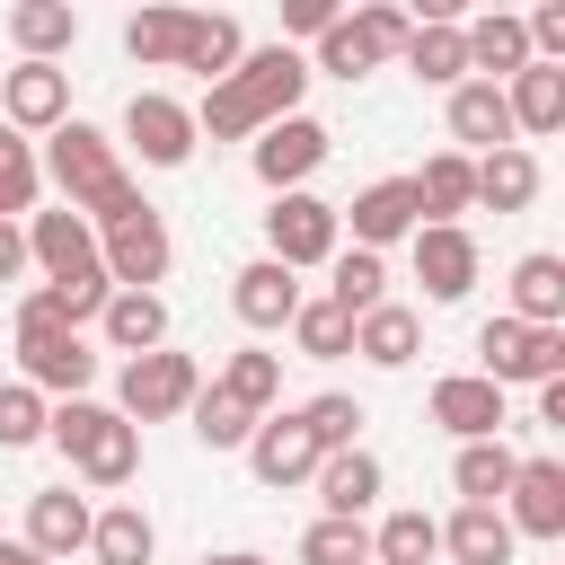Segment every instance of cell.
Returning <instances> with one entry per match:
<instances>
[{
	"instance_id": "d4e9b609",
	"label": "cell",
	"mask_w": 565,
	"mask_h": 565,
	"mask_svg": "<svg viewBox=\"0 0 565 565\" xmlns=\"http://www.w3.org/2000/svg\"><path fill=\"white\" fill-rule=\"evenodd\" d=\"M415 344H424V318H415L406 300H380V309H362V318H353V353H362V362H380V371H406V362H415Z\"/></svg>"
},
{
	"instance_id": "cb8c5ba5",
	"label": "cell",
	"mask_w": 565,
	"mask_h": 565,
	"mask_svg": "<svg viewBox=\"0 0 565 565\" xmlns=\"http://www.w3.org/2000/svg\"><path fill=\"white\" fill-rule=\"evenodd\" d=\"M97 327H106V344H115L124 362H132V353H159V344H168V300H159V291H106Z\"/></svg>"
},
{
	"instance_id": "7a4b0ae2",
	"label": "cell",
	"mask_w": 565,
	"mask_h": 565,
	"mask_svg": "<svg viewBox=\"0 0 565 565\" xmlns=\"http://www.w3.org/2000/svg\"><path fill=\"white\" fill-rule=\"evenodd\" d=\"M35 168H44L53 185H62V203H71V212H79V221H88L97 238H106L115 221H132V212H150V203H141V185L124 177V159H115V141H106L97 124H79V115L44 132V159H35Z\"/></svg>"
},
{
	"instance_id": "7402d4cb",
	"label": "cell",
	"mask_w": 565,
	"mask_h": 565,
	"mask_svg": "<svg viewBox=\"0 0 565 565\" xmlns=\"http://www.w3.org/2000/svg\"><path fill=\"white\" fill-rule=\"evenodd\" d=\"M512 547H521V539H512V521H503L494 503H459V512L441 521V556H450V565H512Z\"/></svg>"
},
{
	"instance_id": "5b68a950",
	"label": "cell",
	"mask_w": 565,
	"mask_h": 565,
	"mask_svg": "<svg viewBox=\"0 0 565 565\" xmlns=\"http://www.w3.org/2000/svg\"><path fill=\"white\" fill-rule=\"evenodd\" d=\"M477 380L512 388V380H565V327H521V318H486L477 327Z\"/></svg>"
},
{
	"instance_id": "52a82bcc",
	"label": "cell",
	"mask_w": 565,
	"mask_h": 565,
	"mask_svg": "<svg viewBox=\"0 0 565 565\" xmlns=\"http://www.w3.org/2000/svg\"><path fill=\"white\" fill-rule=\"evenodd\" d=\"M327 150H335V132H327L318 115H282V124H265V132H256L247 168H256V185H265V194H300V177H309V168H327Z\"/></svg>"
},
{
	"instance_id": "9c48e42d",
	"label": "cell",
	"mask_w": 565,
	"mask_h": 565,
	"mask_svg": "<svg viewBox=\"0 0 565 565\" xmlns=\"http://www.w3.org/2000/svg\"><path fill=\"white\" fill-rule=\"evenodd\" d=\"M18 380L35 397H88L97 353L79 344V327H18Z\"/></svg>"
},
{
	"instance_id": "7c38bea8",
	"label": "cell",
	"mask_w": 565,
	"mask_h": 565,
	"mask_svg": "<svg viewBox=\"0 0 565 565\" xmlns=\"http://www.w3.org/2000/svg\"><path fill=\"white\" fill-rule=\"evenodd\" d=\"M0 124H9V132H53V124H71V71H62V62H18V71L0 79Z\"/></svg>"
},
{
	"instance_id": "8fae6325",
	"label": "cell",
	"mask_w": 565,
	"mask_h": 565,
	"mask_svg": "<svg viewBox=\"0 0 565 565\" xmlns=\"http://www.w3.org/2000/svg\"><path fill=\"white\" fill-rule=\"evenodd\" d=\"M494 512L512 521V539H565V459H521Z\"/></svg>"
},
{
	"instance_id": "5bb4252c",
	"label": "cell",
	"mask_w": 565,
	"mask_h": 565,
	"mask_svg": "<svg viewBox=\"0 0 565 565\" xmlns=\"http://www.w3.org/2000/svg\"><path fill=\"white\" fill-rule=\"evenodd\" d=\"M335 221H353V247H397V238H415L424 230V203H415V177H380V185H362Z\"/></svg>"
},
{
	"instance_id": "74e56055",
	"label": "cell",
	"mask_w": 565,
	"mask_h": 565,
	"mask_svg": "<svg viewBox=\"0 0 565 565\" xmlns=\"http://www.w3.org/2000/svg\"><path fill=\"white\" fill-rule=\"evenodd\" d=\"M185 415H194V441H203V450H247V433L265 424V415H247V406H238V397H221V388H194V406H185Z\"/></svg>"
},
{
	"instance_id": "f6af8a7d",
	"label": "cell",
	"mask_w": 565,
	"mask_h": 565,
	"mask_svg": "<svg viewBox=\"0 0 565 565\" xmlns=\"http://www.w3.org/2000/svg\"><path fill=\"white\" fill-rule=\"evenodd\" d=\"M18 274H26V230L0 221V282H18Z\"/></svg>"
},
{
	"instance_id": "ffe728a7",
	"label": "cell",
	"mask_w": 565,
	"mask_h": 565,
	"mask_svg": "<svg viewBox=\"0 0 565 565\" xmlns=\"http://www.w3.org/2000/svg\"><path fill=\"white\" fill-rule=\"evenodd\" d=\"M88 494H71V486H44V494H26V547L53 565V556H71V547H88Z\"/></svg>"
},
{
	"instance_id": "ee69618b",
	"label": "cell",
	"mask_w": 565,
	"mask_h": 565,
	"mask_svg": "<svg viewBox=\"0 0 565 565\" xmlns=\"http://www.w3.org/2000/svg\"><path fill=\"white\" fill-rule=\"evenodd\" d=\"M335 18H344L335 0H291V9H282V26H291V35H327Z\"/></svg>"
},
{
	"instance_id": "603a6c76",
	"label": "cell",
	"mask_w": 565,
	"mask_h": 565,
	"mask_svg": "<svg viewBox=\"0 0 565 565\" xmlns=\"http://www.w3.org/2000/svg\"><path fill=\"white\" fill-rule=\"evenodd\" d=\"M503 318H521V327H565V256L530 247V256L512 265V309H503Z\"/></svg>"
},
{
	"instance_id": "44dd1931",
	"label": "cell",
	"mask_w": 565,
	"mask_h": 565,
	"mask_svg": "<svg viewBox=\"0 0 565 565\" xmlns=\"http://www.w3.org/2000/svg\"><path fill=\"white\" fill-rule=\"evenodd\" d=\"M309 486H318L327 521H362V512H371V494H380V459H371L362 441H353V450H327Z\"/></svg>"
},
{
	"instance_id": "ac0fdd59",
	"label": "cell",
	"mask_w": 565,
	"mask_h": 565,
	"mask_svg": "<svg viewBox=\"0 0 565 565\" xmlns=\"http://www.w3.org/2000/svg\"><path fill=\"white\" fill-rule=\"evenodd\" d=\"M433 424L459 433V441H494L503 433V388L477 380V371H450V380H433Z\"/></svg>"
},
{
	"instance_id": "60d3db41",
	"label": "cell",
	"mask_w": 565,
	"mask_h": 565,
	"mask_svg": "<svg viewBox=\"0 0 565 565\" xmlns=\"http://www.w3.org/2000/svg\"><path fill=\"white\" fill-rule=\"evenodd\" d=\"M300 565H371V530L362 521H309L300 530Z\"/></svg>"
},
{
	"instance_id": "4316f807",
	"label": "cell",
	"mask_w": 565,
	"mask_h": 565,
	"mask_svg": "<svg viewBox=\"0 0 565 565\" xmlns=\"http://www.w3.org/2000/svg\"><path fill=\"white\" fill-rule=\"evenodd\" d=\"M9 44H18L26 62H53V53L79 44V9H71V0H18V9H9Z\"/></svg>"
},
{
	"instance_id": "6da1fadb",
	"label": "cell",
	"mask_w": 565,
	"mask_h": 565,
	"mask_svg": "<svg viewBox=\"0 0 565 565\" xmlns=\"http://www.w3.org/2000/svg\"><path fill=\"white\" fill-rule=\"evenodd\" d=\"M300 88H309V62H300L291 44L238 53V71L203 88V106H194V141H203V132H212V141H256L265 124L300 115Z\"/></svg>"
},
{
	"instance_id": "e575fe53",
	"label": "cell",
	"mask_w": 565,
	"mask_h": 565,
	"mask_svg": "<svg viewBox=\"0 0 565 565\" xmlns=\"http://www.w3.org/2000/svg\"><path fill=\"white\" fill-rule=\"evenodd\" d=\"M221 397H238L247 415H265L274 397H282V353H265V344H247V353H230L221 362V380H212Z\"/></svg>"
},
{
	"instance_id": "9a60e30c",
	"label": "cell",
	"mask_w": 565,
	"mask_h": 565,
	"mask_svg": "<svg viewBox=\"0 0 565 565\" xmlns=\"http://www.w3.org/2000/svg\"><path fill=\"white\" fill-rule=\"evenodd\" d=\"M406 247H415V282H424V300H468V291H477V238H468L459 221H424Z\"/></svg>"
},
{
	"instance_id": "277c9868",
	"label": "cell",
	"mask_w": 565,
	"mask_h": 565,
	"mask_svg": "<svg viewBox=\"0 0 565 565\" xmlns=\"http://www.w3.org/2000/svg\"><path fill=\"white\" fill-rule=\"evenodd\" d=\"M406 35H415V18L388 9V0H371V9H353V18H335V26L318 35V71H327V79H362V71L397 62Z\"/></svg>"
},
{
	"instance_id": "d6986e66",
	"label": "cell",
	"mask_w": 565,
	"mask_h": 565,
	"mask_svg": "<svg viewBox=\"0 0 565 565\" xmlns=\"http://www.w3.org/2000/svg\"><path fill=\"white\" fill-rule=\"evenodd\" d=\"M450 141H459V159L477 150H512V106H503V88L494 79H459L450 88Z\"/></svg>"
},
{
	"instance_id": "4fadbf2b",
	"label": "cell",
	"mask_w": 565,
	"mask_h": 565,
	"mask_svg": "<svg viewBox=\"0 0 565 565\" xmlns=\"http://www.w3.org/2000/svg\"><path fill=\"white\" fill-rule=\"evenodd\" d=\"M124 141L141 150V168H185V159H194V106L141 88V97L124 106Z\"/></svg>"
},
{
	"instance_id": "7dc6e473",
	"label": "cell",
	"mask_w": 565,
	"mask_h": 565,
	"mask_svg": "<svg viewBox=\"0 0 565 565\" xmlns=\"http://www.w3.org/2000/svg\"><path fill=\"white\" fill-rule=\"evenodd\" d=\"M0 565H44V556H35L26 539H0Z\"/></svg>"
},
{
	"instance_id": "3957f363",
	"label": "cell",
	"mask_w": 565,
	"mask_h": 565,
	"mask_svg": "<svg viewBox=\"0 0 565 565\" xmlns=\"http://www.w3.org/2000/svg\"><path fill=\"white\" fill-rule=\"evenodd\" d=\"M44 441H53L88 486H132V477H141V424H124V415L97 406V397H62V406L44 415Z\"/></svg>"
},
{
	"instance_id": "f1b7e54d",
	"label": "cell",
	"mask_w": 565,
	"mask_h": 565,
	"mask_svg": "<svg viewBox=\"0 0 565 565\" xmlns=\"http://www.w3.org/2000/svg\"><path fill=\"white\" fill-rule=\"evenodd\" d=\"M88 556H97V565H150V556H159L150 512H141V503H106V512L88 521Z\"/></svg>"
},
{
	"instance_id": "836d02e7",
	"label": "cell",
	"mask_w": 565,
	"mask_h": 565,
	"mask_svg": "<svg viewBox=\"0 0 565 565\" xmlns=\"http://www.w3.org/2000/svg\"><path fill=\"white\" fill-rule=\"evenodd\" d=\"M327 265H335V282H327V300H335L344 318H362V309H380V300H388V265H380L371 247H335Z\"/></svg>"
},
{
	"instance_id": "681fc988",
	"label": "cell",
	"mask_w": 565,
	"mask_h": 565,
	"mask_svg": "<svg viewBox=\"0 0 565 565\" xmlns=\"http://www.w3.org/2000/svg\"><path fill=\"white\" fill-rule=\"evenodd\" d=\"M0 141H9V132H0Z\"/></svg>"
},
{
	"instance_id": "ab89813d",
	"label": "cell",
	"mask_w": 565,
	"mask_h": 565,
	"mask_svg": "<svg viewBox=\"0 0 565 565\" xmlns=\"http://www.w3.org/2000/svg\"><path fill=\"white\" fill-rule=\"evenodd\" d=\"M291 415H300V433H309L318 450H353V433L371 424L362 397H344V388H327V397H309V406H291Z\"/></svg>"
},
{
	"instance_id": "d590c367",
	"label": "cell",
	"mask_w": 565,
	"mask_h": 565,
	"mask_svg": "<svg viewBox=\"0 0 565 565\" xmlns=\"http://www.w3.org/2000/svg\"><path fill=\"white\" fill-rule=\"evenodd\" d=\"M441 556V521L433 512H388L371 530V565H433Z\"/></svg>"
},
{
	"instance_id": "ba28073f",
	"label": "cell",
	"mask_w": 565,
	"mask_h": 565,
	"mask_svg": "<svg viewBox=\"0 0 565 565\" xmlns=\"http://www.w3.org/2000/svg\"><path fill=\"white\" fill-rule=\"evenodd\" d=\"M344 247V221H335V203H318V194H274V212H265V256L274 265H327Z\"/></svg>"
},
{
	"instance_id": "f35d334b",
	"label": "cell",
	"mask_w": 565,
	"mask_h": 565,
	"mask_svg": "<svg viewBox=\"0 0 565 565\" xmlns=\"http://www.w3.org/2000/svg\"><path fill=\"white\" fill-rule=\"evenodd\" d=\"M291 344H300L309 362H335V353H353V318H344L335 300H300V309H291Z\"/></svg>"
},
{
	"instance_id": "e0dca14e",
	"label": "cell",
	"mask_w": 565,
	"mask_h": 565,
	"mask_svg": "<svg viewBox=\"0 0 565 565\" xmlns=\"http://www.w3.org/2000/svg\"><path fill=\"white\" fill-rule=\"evenodd\" d=\"M230 309H238V327H256V335L291 327V309H300V282H291V265H274V256L238 265V274H230Z\"/></svg>"
},
{
	"instance_id": "f546056e",
	"label": "cell",
	"mask_w": 565,
	"mask_h": 565,
	"mask_svg": "<svg viewBox=\"0 0 565 565\" xmlns=\"http://www.w3.org/2000/svg\"><path fill=\"white\" fill-rule=\"evenodd\" d=\"M238 53H247V35H238V18H230V9H194V26H185V53H177V71H203V79H230V71H238Z\"/></svg>"
},
{
	"instance_id": "83f0119b",
	"label": "cell",
	"mask_w": 565,
	"mask_h": 565,
	"mask_svg": "<svg viewBox=\"0 0 565 565\" xmlns=\"http://www.w3.org/2000/svg\"><path fill=\"white\" fill-rule=\"evenodd\" d=\"M477 168V203L486 212H530L539 203V159L512 141V150H486V159H468Z\"/></svg>"
},
{
	"instance_id": "8992f818",
	"label": "cell",
	"mask_w": 565,
	"mask_h": 565,
	"mask_svg": "<svg viewBox=\"0 0 565 565\" xmlns=\"http://www.w3.org/2000/svg\"><path fill=\"white\" fill-rule=\"evenodd\" d=\"M194 388H203V371H194V353H132L124 371H115V415L124 424H168V415H185L194 406Z\"/></svg>"
},
{
	"instance_id": "1f68e13d",
	"label": "cell",
	"mask_w": 565,
	"mask_h": 565,
	"mask_svg": "<svg viewBox=\"0 0 565 565\" xmlns=\"http://www.w3.org/2000/svg\"><path fill=\"white\" fill-rule=\"evenodd\" d=\"M512 468H521V450H512L503 433H494V441H459V459H450V486H459V503H503Z\"/></svg>"
},
{
	"instance_id": "d6a6232c",
	"label": "cell",
	"mask_w": 565,
	"mask_h": 565,
	"mask_svg": "<svg viewBox=\"0 0 565 565\" xmlns=\"http://www.w3.org/2000/svg\"><path fill=\"white\" fill-rule=\"evenodd\" d=\"M185 26H194V9H141V18L124 26V53H132L141 71H177V53H185Z\"/></svg>"
},
{
	"instance_id": "7bdbcfd3",
	"label": "cell",
	"mask_w": 565,
	"mask_h": 565,
	"mask_svg": "<svg viewBox=\"0 0 565 565\" xmlns=\"http://www.w3.org/2000/svg\"><path fill=\"white\" fill-rule=\"evenodd\" d=\"M35 194H44V168H35V150H26V141H0V221L35 212Z\"/></svg>"
},
{
	"instance_id": "b9f144b4",
	"label": "cell",
	"mask_w": 565,
	"mask_h": 565,
	"mask_svg": "<svg viewBox=\"0 0 565 565\" xmlns=\"http://www.w3.org/2000/svg\"><path fill=\"white\" fill-rule=\"evenodd\" d=\"M44 397L26 388V380H0V450H26V441H44Z\"/></svg>"
},
{
	"instance_id": "c3c4849f",
	"label": "cell",
	"mask_w": 565,
	"mask_h": 565,
	"mask_svg": "<svg viewBox=\"0 0 565 565\" xmlns=\"http://www.w3.org/2000/svg\"><path fill=\"white\" fill-rule=\"evenodd\" d=\"M203 565H265V556H247V547H230V556H203Z\"/></svg>"
},
{
	"instance_id": "2e32d148",
	"label": "cell",
	"mask_w": 565,
	"mask_h": 565,
	"mask_svg": "<svg viewBox=\"0 0 565 565\" xmlns=\"http://www.w3.org/2000/svg\"><path fill=\"white\" fill-rule=\"evenodd\" d=\"M318 459H327V450L300 433V415H265V424L247 433V468H256V486H274V494H282V486H309Z\"/></svg>"
},
{
	"instance_id": "30bf717a",
	"label": "cell",
	"mask_w": 565,
	"mask_h": 565,
	"mask_svg": "<svg viewBox=\"0 0 565 565\" xmlns=\"http://www.w3.org/2000/svg\"><path fill=\"white\" fill-rule=\"evenodd\" d=\"M97 265H106V282H115V291H150V282H168V265H177L168 221H159V212L115 221V230L97 238Z\"/></svg>"
},
{
	"instance_id": "484cf974",
	"label": "cell",
	"mask_w": 565,
	"mask_h": 565,
	"mask_svg": "<svg viewBox=\"0 0 565 565\" xmlns=\"http://www.w3.org/2000/svg\"><path fill=\"white\" fill-rule=\"evenodd\" d=\"M503 106H512V141H521V132H556V124H565V71H556V62L512 71V79H503Z\"/></svg>"
},
{
	"instance_id": "bcb514c9",
	"label": "cell",
	"mask_w": 565,
	"mask_h": 565,
	"mask_svg": "<svg viewBox=\"0 0 565 565\" xmlns=\"http://www.w3.org/2000/svg\"><path fill=\"white\" fill-rule=\"evenodd\" d=\"M539 424H565V380H539Z\"/></svg>"
},
{
	"instance_id": "4dcf8cb0",
	"label": "cell",
	"mask_w": 565,
	"mask_h": 565,
	"mask_svg": "<svg viewBox=\"0 0 565 565\" xmlns=\"http://www.w3.org/2000/svg\"><path fill=\"white\" fill-rule=\"evenodd\" d=\"M415 203H424V221H459V212H477V168H468L459 150H433V159L415 168Z\"/></svg>"
},
{
	"instance_id": "8d00e7d4",
	"label": "cell",
	"mask_w": 565,
	"mask_h": 565,
	"mask_svg": "<svg viewBox=\"0 0 565 565\" xmlns=\"http://www.w3.org/2000/svg\"><path fill=\"white\" fill-rule=\"evenodd\" d=\"M397 62H406V71L424 79V88H459V79H468V53H459V26H415Z\"/></svg>"
}]
</instances>
